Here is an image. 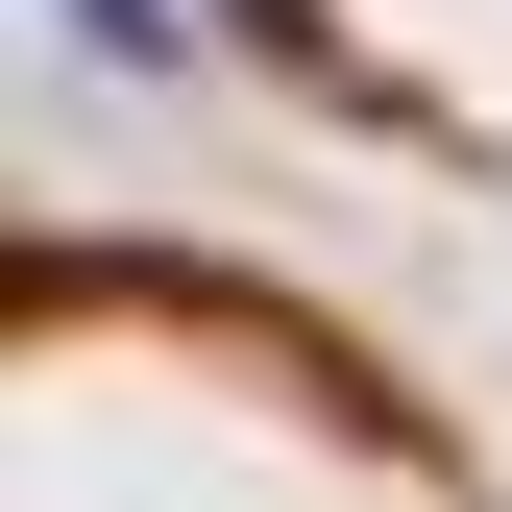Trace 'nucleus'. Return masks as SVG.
<instances>
[{
	"label": "nucleus",
	"mask_w": 512,
	"mask_h": 512,
	"mask_svg": "<svg viewBox=\"0 0 512 512\" xmlns=\"http://www.w3.org/2000/svg\"><path fill=\"white\" fill-rule=\"evenodd\" d=\"M74 49H98V74H147V49H171V0H74Z\"/></svg>",
	"instance_id": "1"
}]
</instances>
